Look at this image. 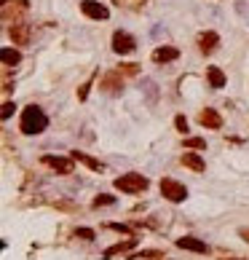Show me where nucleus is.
<instances>
[{
  "mask_svg": "<svg viewBox=\"0 0 249 260\" xmlns=\"http://www.w3.org/2000/svg\"><path fill=\"white\" fill-rule=\"evenodd\" d=\"M46 126H49V116L38 105H27L22 110V121H19L22 134H41V132H46Z\"/></svg>",
  "mask_w": 249,
  "mask_h": 260,
  "instance_id": "nucleus-1",
  "label": "nucleus"
},
{
  "mask_svg": "<svg viewBox=\"0 0 249 260\" xmlns=\"http://www.w3.org/2000/svg\"><path fill=\"white\" fill-rule=\"evenodd\" d=\"M150 180L145 177V174H137V172H129V174H121V177H116V188L121 193H142L148 191Z\"/></svg>",
  "mask_w": 249,
  "mask_h": 260,
  "instance_id": "nucleus-2",
  "label": "nucleus"
},
{
  "mask_svg": "<svg viewBox=\"0 0 249 260\" xmlns=\"http://www.w3.org/2000/svg\"><path fill=\"white\" fill-rule=\"evenodd\" d=\"M0 11H3V22L6 24H16L27 11H30V0H3Z\"/></svg>",
  "mask_w": 249,
  "mask_h": 260,
  "instance_id": "nucleus-3",
  "label": "nucleus"
},
{
  "mask_svg": "<svg viewBox=\"0 0 249 260\" xmlns=\"http://www.w3.org/2000/svg\"><path fill=\"white\" fill-rule=\"evenodd\" d=\"M161 196L169 199V201H174V204H180V201L188 199V188H185L183 182L171 180V177H164V180H161Z\"/></svg>",
  "mask_w": 249,
  "mask_h": 260,
  "instance_id": "nucleus-4",
  "label": "nucleus"
},
{
  "mask_svg": "<svg viewBox=\"0 0 249 260\" xmlns=\"http://www.w3.org/2000/svg\"><path fill=\"white\" fill-rule=\"evenodd\" d=\"M81 14L89 16V19H94V22H104L110 16L108 6H102L99 0H83V3H81Z\"/></svg>",
  "mask_w": 249,
  "mask_h": 260,
  "instance_id": "nucleus-5",
  "label": "nucleus"
},
{
  "mask_svg": "<svg viewBox=\"0 0 249 260\" xmlns=\"http://www.w3.org/2000/svg\"><path fill=\"white\" fill-rule=\"evenodd\" d=\"M134 49H137V41L131 38L129 32H116L113 35V51L121 54V57H129V54H134Z\"/></svg>",
  "mask_w": 249,
  "mask_h": 260,
  "instance_id": "nucleus-6",
  "label": "nucleus"
},
{
  "mask_svg": "<svg viewBox=\"0 0 249 260\" xmlns=\"http://www.w3.org/2000/svg\"><path fill=\"white\" fill-rule=\"evenodd\" d=\"M41 161L46 166H51L54 172H59V174H73V169H75V161L73 159H62V156H43Z\"/></svg>",
  "mask_w": 249,
  "mask_h": 260,
  "instance_id": "nucleus-7",
  "label": "nucleus"
},
{
  "mask_svg": "<svg viewBox=\"0 0 249 260\" xmlns=\"http://www.w3.org/2000/svg\"><path fill=\"white\" fill-rule=\"evenodd\" d=\"M11 41H14V46H27L30 43V38H32V27L27 24V22H16V24H11Z\"/></svg>",
  "mask_w": 249,
  "mask_h": 260,
  "instance_id": "nucleus-8",
  "label": "nucleus"
},
{
  "mask_svg": "<svg viewBox=\"0 0 249 260\" xmlns=\"http://www.w3.org/2000/svg\"><path fill=\"white\" fill-rule=\"evenodd\" d=\"M177 247H180V249H188V252H198V255L209 252V244H206V241L193 239V236H183V239H177Z\"/></svg>",
  "mask_w": 249,
  "mask_h": 260,
  "instance_id": "nucleus-9",
  "label": "nucleus"
},
{
  "mask_svg": "<svg viewBox=\"0 0 249 260\" xmlns=\"http://www.w3.org/2000/svg\"><path fill=\"white\" fill-rule=\"evenodd\" d=\"M198 124L206 126V129H220V126H223V116H220L217 110L206 107V110H201V113H198Z\"/></svg>",
  "mask_w": 249,
  "mask_h": 260,
  "instance_id": "nucleus-10",
  "label": "nucleus"
},
{
  "mask_svg": "<svg viewBox=\"0 0 249 260\" xmlns=\"http://www.w3.org/2000/svg\"><path fill=\"white\" fill-rule=\"evenodd\" d=\"M180 57V51L174 49V46H158L156 51H153V62L156 64H164V62H174Z\"/></svg>",
  "mask_w": 249,
  "mask_h": 260,
  "instance_id": "nucleus-11",
  "label": "nucleus"
},
{
  "mask_svg": "<svg viewBox=\"0 0 249 260\" xmlns=\"http://www.w3.org/2000/svg\"><path fill=\"white\" fill-rule=\"evenodd\" d=\"M217 46H220V35H217V32H212V30H209V32H201V38H198V49L204 51V54H212V51L217 49Z\"/></svg>",
  "mask_w": 249,
  "mask_h": 260,
  "instance_id": "nucleus-12",
  "label": "nucleus"
},
{
  "mask_svg": "<svg viewBox=\"0 0 249 260\" xmlns=\"http://www.w3.org/2000/svg\"><path fill=\"white\" fill-rule=\"evenodd\" d=\"M70 159H73V161H81L83 166H89V169H94V172H102V169H104V164H102V161L91 159L89 153H81V151H73V153H70Z\"/></svg>",
  "mask_w": 249,
  "mask_h": 260,
  "instance_id": "nucleus-13",
  "label": "nucleus"
},
{
  "mask_svg": "<svg viewBox=\"0 0 249 260\" xmlns=\"http://www.w3.org/2000/svg\"><path fill=\"white\" fill-rule=\"evenodd\" d=\"M183 166H188V169H193V172H204L206 169V164H204V159H201L198 153H183Z\"/></svg>",
  "mask_w": 249,
  "mask_h": 260,
  "instance_id": "nucleus-14",
  "label": "nucleus"
},
{
  "mask_svg": "<svg viewBox=\"0 0 249 260\" xmlns=\"http://www.w3.org/2000/svg\"><path fill=\"white\" fill-rule=\"evenodd\" d=\"M102 89H108V91H118L123 89V76L116 70V72H108V76L102 78Z\"/></svg>",
  "mask_w": 249,
  "mask_h": 260,
  "instance_id": "nucleus-15",
  "label": "nucleus"
},
{
  "mask_svg": "<svg viewBox=\"0 0 249 260\" xmlns=\"http://www.w3.org/2000/svg\"><path fill=\"white\" fill-rule=\"evenodd\" d=\"M206 78H209V86L212 89H223L225 86V72L220 67H206Z\"/></svg>",
  "mask_w": 249,
  "mask_h": 260,
  "instance_id": "nucleus-16",
  "label": "nucleus"
},
{
  "mask_svg": "<svg viewBox=\"0 0 249 260\" xmlns=\"http://www.w3.org/2000/svg\"><path fill=\"white\" fill-rule=\"evenodd\" d=\"M0 59H3V67H14V64L22 62V54L16 49H3L0 51Z\"/></svg>",
  "mask_w": 249,
  "mask_h": 260,
  "instance_id": "nucleus-17",
  "label": "nucleus"
},
{
  "mask_svg": "<svg viewBox=\"0 0 249 260\" xmlns=\"http://www.w3.org/2000/svg\"><path fill=\"white\" fill-rule=\"evenodd\" d=\"M118 8H126V11H142L148 0H113Z\"/></svg>",
  "mask_w": 249,
  "mask_h": 260,
  "instance_id": "nucleus-18",
  "label": "nucleus"
},
{
  "mask_svg": "<svg viewBox=\"0 0 249 260\" xmlns=\"http://www.w3.org/2000/svg\"><path fill=\"white\" fill-rule=\"evenodd\" d=\"M134 244H137V239H126V241H121V244H113L108 249V255H118V252H126V249H131Z\"/></svg>",
  "mask_w": 249,
  "mask_h": 260,
  "instance_id": "nucleus-19",
  "label": "nucleus"
},
{
  "mask_svg": "<svg viewBox=\"0 0 249 260\" xmlns=\"http://www.w3.org/2000/svg\"><path fill=\"white\" fill-rule=\"evenodd\" d=\"M185 147H190V151H206V140H201V137H185Z\"/></svg>",
  "mask_w": 249,
  "mask_h": 260,
  "instance_id": "nucleus-20",
  "label": "nucleus"
},
{
  "mask_svg": "<svg viewBox=\"0 0 249 260\" xmlns=\"http://www.w3.org/2000/svg\"><path fill=\"white\" fill-rule=\"evenodd\" d=\"M118 72H121V76H137V72H139V64L123 62V64H118Z\"/></svg>",
  "mask_w": 249,
  "mask_h": 260,
  "instance_id": "nucleus-21",
  "label": "nucleus"
},
{
  "mask_svg": "<svg viewBox=\"0 0 249 260\" xmlns=\"http://www.w3.org/2000/svg\"><path fill=\"white\" fill-rule=\"evenodd\" d=\"M142 257H164V252H161V249H142V252L131 255L129 260H142Z\"/></svg>",
  "mask_w": 249,
  "mask_h": 260,
  "instance_id": "nucleus-22",
  "label": "nucleus"
},
{
  "mask_svg": "<svg viewBox=\"0 0 249 260\" xmlns=\"http://www.w3.org/2000/svg\"><path fill=\"white\" fill-rule=\"evenodd\" d=\"M91 204H94V207H110V204H116V196H108V193H102V196H97Z\"/></svg>",
  "mask_w": 249,
  "mask_h": 260,
  "instance_id": "nucleus-23",
  "label": "nucleus"
},
{
  "mask_svg": "<svg viewBox=\"0 0 249 260\" xmlns=\"http://www.w3.org/2000/svg\"><path fill=\"white\" fill-rule=\"evenodd\" d=\"M14 110H16V105H14V102H6V105H3V110H0V118H3V121H8V118L14 116Z\"/></svg>",
  "mask_w": 249,
  "mask_h": 260,
  "instance_id": "nucleus-24",
  "label": "nucleus"
},
{
  "mask_svg": "<svg viewBox=\"0 0 249 260\" xmlns=\"http://www.w3.org/2000/svg\"><path fill=\"white\" fill-rule=\"evenodd\" d=\"M75 236H78V239H83V241H91V239L97 236V234H94L91 228H78V231H75Z\"/></svg>",
  "mask_w": 249,
  "mask_h": 260,
  "instance_id": "nucleus-25",
  "label": "nucleus"
},
{
  "mask_svg": "<svg viewBox=\"0 0 249 260\" xmlns=\"http://www.w3.org/2000/svg\"><path fill=\"white\" fill-rule=\"evenodd\" d=\"M174 126H177V132L185 134V132H188V118H185V116H177V118H174Z\"/></svg>",
  "mask_w": 249,
  "mask_h": 260,
  "instance_id": "nucleus-26",
  "label": "nucleus"
},
{
  "mask_svg": "<svg viewBox=\"0 0 249 260\" xmlns=\"http://www.w3.org/2000/svg\"><path fill=\"white\" fill-rule=\"evenodd\" d=\"M110 228H113V231H121V234H126V236H131V228H129V226H121V222H110Z\"/></svg>",
  "mask_w": 249,
  "mask_h": 260,
  "instance_id": "nucleus-27",
  "label": "nucleus"
},
{
  "mask_svg": "<svg viewBox=\"0 0 249 260\" xmlns=\"http://www.w3.org/2000/svg\"><path fill=\"white\" fill-rule=\"evenodd\" d=\"M89 89H91V81H86L83 86H81V91H78V99H81V102H83L86 97H89Z\"/></svg>",
  "mask_w": 249,
  "mask_h": 260,
  "instance_id": "nucleus-28",
  "label": "nucleus"
},
{
  "mask_svg": "<svg viewBox=\"0 0 249 260\" xmlns=\"http://www.w3.org/2000/svg\"><path fill=\"white\" fill-rule=\"evenodd\" d=\"M238 236H241L244 241H249V228H241V231H238Z\"/></svg>",
  "mask_w": 249,
  "mask_h": 260,
  "instance_id": "nucleus-29",
  "label": "nucleus"
},
{
  "mask_svg": "<svg viewBox=\"0 0 249 260\" xmlns=\"http://www.w3.org/2000/svg\"><path fill=\"white\" fill-rule=\"evenodd\" d=\"M223 260H241V257H223Z\"/></svg>",
  "mask_w": 249,
  "mask_h": 260,
  "instance_id": "nucleus-30",
  "label": "nucleus"
}]
</instances>
